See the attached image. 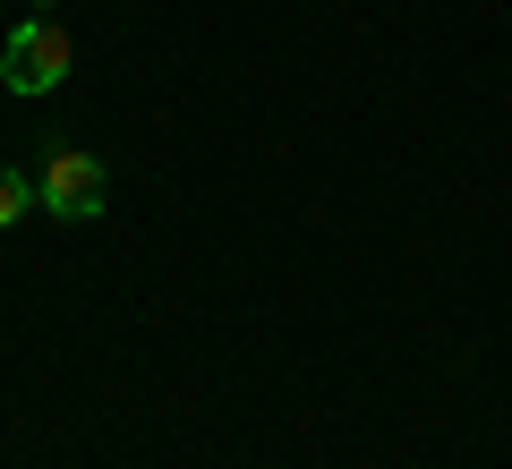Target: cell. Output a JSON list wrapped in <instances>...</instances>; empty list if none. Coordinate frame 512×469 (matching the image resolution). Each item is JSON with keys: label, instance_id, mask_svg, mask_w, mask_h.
I'll return each mask as SVG.
<instances>
[{"label": "cell", "instance_id": "obj_1", "mask_svg": "<svg viewBox=\"0 0 512 469\" xmlns=\"http://www.w3.org/2000/svg\"><path fill=\"white\" fill-rule=\"evenodd\" d=\"M69 60H77L69 26L18 18V26H9V43H0V86H9V94H52L60 77H69Z\"/></svg>", "mask_w": 512, "mask_h": 469}, {"label": "cell", "instance_id": "obj_2", "mask_svg": "<svg viewBox=\"0 0 512 469\" xmlns=\"http://www.w3.org/2000/svg\"><path fill=\"white\" fill-rule=\"evenodd\" d=\"M35 188H43V214H52V222H94L111 180H103V163H94L86 145H60L52 163L35 171Z\"/></svg>", "mask_w": 512, "mask_h": 469}, {"label": "cell", "instance_id": "obj_3", "mask_svg": "<svg viewBox=\"0 0 512 469\" xmlns=\"http://www.w3.org/2000/svg\"><path fill=\"white\" fill-rule=\"evenodd\" d=\"M35 205H43V188L26 180V171H0V231H18V222L35 214Z\"/></svg>", "mask_w": 512, "mask_h": 469}, {"label": "cell", "instance_id": "obj_4", "mask_svg": "<svg viewBox=\"0 0 512 469\" xmlns=\"http://www.w3.org/2000/svg\"><path fill=\"white\" fill-rule=\"evenodd\" d=\"M26 18H52V0H26Z\"/></svg>", "mask_w": 512, "mask_h": 469}]
</instances>
